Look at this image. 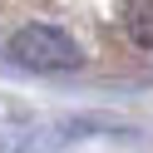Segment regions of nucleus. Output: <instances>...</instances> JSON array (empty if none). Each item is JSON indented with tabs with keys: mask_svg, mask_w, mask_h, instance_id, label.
I'll return each instance as SVG.
<instances>
[{
	"mask_svg": "<svg viewBox=\"0 0 153 153\" xmlns=\"http://www.w3.org/2000/svg\"><path fill=\"white\" fill-rule=\"evenodd\" d=\"M10 59L25 64V69L59 74V69H79V64H84V50L64 30H54V25H25V30L10 35Z\"/></svg>",
	"mask_w": 153,
	"mask_h": 153,
	"instance_id": "obj_1",
	"label": "nucleus"
},
{
	"mask_svg": "<svg viewBox=\"0 0 153 153\" xmlns=\"http://www.w3.org/2000/svg\"><path fill=\"white\" fill-rule=\"evenodd\" d=\"M119 25L138 50H153V0H123L119 5Z\"/></svg>",
	"mask_w": 153,
	"mask_h": 153,
	"instance_id": "obj_2",
	"label": "nucleus"
}]
</instances>
